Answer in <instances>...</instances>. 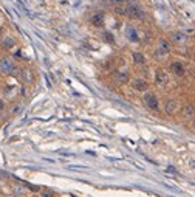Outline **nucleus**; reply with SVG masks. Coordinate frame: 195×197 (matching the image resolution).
<instances>
[{
	"mask_svg": "<svg viewBox=\"0 0 195 197\" xmlns=\"http://www.w3.org/2000/svg\"><path fill=\"white\" fill-rule=\"evenodd\" d=\"M12 44H14V42H12V39H11V37H6L5 41H3V47H5V48H10V47H12Z\"/></svg>",
	"mask_w": 195,
	"mask_h": 197,
	"instance_id": "nucleus-13",
	"label": "nucleus"
},
{
	"mask_svg": "<svg viewBox=\"0 0 195 197\" xmlns=\"http://www.w3.org/2000/svg\"><path fill=\"white\" fill-rule=\"evenodd\" d=\"M133 59L136 64H144V56L139 55V53H133Z\"/></svg>",
	"mask_w": 195,
	"mask_h": 197,
	"instance_id": "nucleus-11",
	"label": "nucleus"
},
{
	"mask_svg": "<svg viewBox=\"0 0 195 197\" xmlns=\"http://www.w3.org/2000/svg\"><path fill=\"white\" fill-rule=\"evenodd\" d=\"M156 75H158V76H156L158 84H160V86H164V84L167 82V76H166V73H164V71H158Z\"/></svg>",
	"mask_w": 195,
	"mask_h": 197,
	"instance_id": "nucleus-7",
	"label": "nucleus"
},
{
	"mask_svg": "<svg viewBox=\"0 0 195 197\" xmlns=\"http://www.w3.org/2000/svg\"><path fill=\"white\" fill-rule=\"evenodd\" d=\"M92 25L94 26H102L104 25V14L102 12H96L92 16Z\"/></svg>",
	"mask_w": 195,
	"mask_h": 197,
	"instance_id": "nucleus-3",
	"label": "nucleus"
},
{
	"mask_svg": "<svg viewBox=\"0 0 195 197\" xmlns=\"http://www.w3.org/2000/svg\"><path fill=\"white\" fill-rule=\"evenodd\" d=\"M124 12L129 17H132V19H143L144 17V11L141 10L139 5H136V3H129L127 8L124 10Z\"/></svg>",
	"mask_w": 195,
	"mask_h": 197,
	"instance_id": "nucleus-1",
	"label": "nucleus"
},
{
	"mask_svg": "<svg viewBox=\"0 0 195 197\" xmlns=\"http://www.w3.org/2000/svg\"><path fill=\"white\" fill-rule=\"evenodd\" d=\"M161 47H163V50H166V51L169 50V45H167V44H166L164 41H161Z\"/></svg>",
	"mask_w": 195,
	"mask_h": 197,
	"instance_id": "nucleus-16",
	"label": "nucleus"
},
{
	"mask_svg": "<svg viewBox=\"0 0 195 197\" xmlns=\"http://www.w3.org/2000/svg\"><path fill=\"white\" fill-rule=\"evenodd\" d=\"M170 39H172L174 42H183L184 36L181 34V33H172V34H170Z\"/></svg>",
	"mask_w": 195,
	"mask_h": 197,
	"instance_id": "nucleus-9",
	"label": "nucleus"
},
{
	"mask_svg": "<svg viewBox=\"0 0 195 197\" xmlns=\"http://www.w3.org/2000/svg\"><path fill=\"white\" fill-rule=\"evenodd\" d=\"M144 102H146V106L149 109H152V110L158 109V100L153 93H146V95H144Z\"/></svg>",
	"mask_w": 195,
	"mask_h": 197,
	"instance_id": "nucleus-2",
	"label": "nucleus"
},
{
	"mask_svg": "<svg viewBox=\"0 0 195 197\" xmlns=\"http://www.w3.org/2000/svg\"><path fill=\"white\" fill-rule=\"evenodd\" d=\"M183 115L186 116V118H194V106H184L183 109Z\"/></svg>",
	"mask_w": 195,
	"mask_h": 197,
	"instance_id": "nucleus-6",
	"label": "nucleus"
},
{
	"mask_svg": "<svg viewBox=\"0 0 195 197\" xmlns=\"http://www.w3.org/2000/svg\"><path fill=\"white\" fill-rule=\"evenodd\" d=\"M172 71H174L175 75H178V76H183L184 75V67L181 62H174L172 64Z\"/></svg>",
	"mask_w": 195,
	"mask_h": 197,
	"instance_id": "nucleus-4",
	"label": "nucleus"
},
{
	"mask_svg": "<svg viewBox=\"0 0 195 197\" xmlns=\"http://www.w3.org/2000/svg\"><path fill=\"white\" fill-rule=\"evenodd\" d=\"M2 68L5 70V71H11V70H12V64H11L10 61L3 59V61H2Z\"/></svg>",
	"mask_w": 195,
	"mask_h": 197,
	"instance_id": "nucleus-10",
	"label": "nucleus"
},
{
	"mask_svg": "<svg viewBox=\"0 0 195 197\" xmlns=\"http://www.w3.org/2000/svg\"><path fill=\"white\" fill-rule=\"evenodd\" d=\"M3 107H5V102H3L2 100H0V110H2V109H3Z\"/></svg>",
	"mask_w": 195,
	"mask_h": 197,
	"instance_id": "nucleus-18",
	"label": "nucleus"
},
{
	"mask_svg": "<svg viewBox=\"0 0 195 197\" xmlns=\"http://www.w3.org/2000/svg\"><path fill=\"white\" fill-rule=\"evenodd\" d=\"M25 81H31V73L28 75V71H25Z\"/></svg>",
	"mask_w": 195,
	"mask_h": 197,
	"instance_id": "nucleus-17",
	"label": "nucleus"
},
{
	"mask_svg": "<svg viewBox=\"0 0 195 197\" xmlns=\"http://www.w3.org/2000/svg\"><path fill=\"white\" fill-rule=\"evenodd\" d=\"M105 37H107V39H105L107 42H113V37H112V34H110V33H105Z\"/></svg>",
	"mask_w": 195,
	"mask_h": 197,
	"instance_id": "nucleus-15",
	"label": "nucleus"
},
{
	"mask_svg": "<svg viewBox=\"0 0 195 197\" xmlns=\"http://www.w3.org/2000/svg\"><path fill=\"white\" fill-rule=\"evenodd\" d=\"M115 79H118L119 82H125L127 81V75L125 73H116L115 75Z\"/></svg>",
	"mask_w": 195,
	"mask_h": 197,
	"instance_id": "nucleus-12",
	"label": "nucleus"
},
{
	"mask_svg": "<svg viewBox=\"0 0 195 197\" xmlns=\"http://www.w3.org/2000/svg\"><path fill=\"white\" fill-rule=\"evenodd\" d=\"M133 88L135 90H146L147 88V82L144 79H135L133 81Z\"/></svg>",
	"mask_w": 195,
	"mask_h": 197,
	"instance_id": "nucleus-5",
	"label": "nucleus"
},
{
	"mask_svg": "<svg viewBox=\"0 0 195 197\" xmlns=\"http://www.w3.org/2000/svg\"><path fill=\"white\" fill-rule=\"evenodd\" d=\"M175 109H176V102H175L174 100H169V101L166 102V112H167V113L175 112Z\"/></svg>",
	"mask_w": 195,
	"mask_h": 197,
	"instance_id": "nucleus-8",
	"label": "nucleus"
},
{
	"mask_svg": "<svg viewBox=\"0 0 195 197\" xmlns=\"http://www.w3.org/2000/svg\"><path fill=\"white\" fill-rule=\"evenodd\" d=\"M54 194H53V192L51 191H43L42 192V196H40V197H53Z\"/></svg>",
	"mask_w": 195,
	"mask_h": 197,
	"instance_id": "nucleus-14",
	"label": "nucleus"
}]
</instances>
